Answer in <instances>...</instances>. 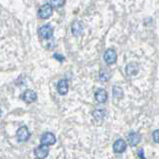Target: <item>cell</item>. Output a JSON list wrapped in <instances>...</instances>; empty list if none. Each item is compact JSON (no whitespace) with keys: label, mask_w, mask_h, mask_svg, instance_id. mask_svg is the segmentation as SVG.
<instances>
[{"label":"cell","mask_w":159,"mask_h":159,"mask_svg":"<svg viewBox=\"0 0 159 159\" xmlns=\"http://www.w3.org/2000/svg\"><path fill=\"white\" fill-rule=\"evenodd\" d=\"M53 32H54V28L50 24H47V25H44V26H42L39 29V36L45 40L52 39Z\"/></svg>","instance_id":"cell-1"},{"label":"cell","mask_w":159,"mask_h":159,"mask_svg":"<svg viewBox=\"0 0 159 159\" xmlns=\"http://www.w3.org/2000/svg\"><path fill=\"white\" fill-rule=\"evenodd\" d=\"M52 13H53V7L49 3H46L40 7L38 16L41 19H47L50 16H52Z\"/></svg>","instance_id":"cell-2"},{"label":"cell","mask_w":159,"mask_h":159,"mask_svg":"<svg viewBox=\"0 0 159 159\" xmlns=\"http://www.w3.org/2000/svg\"><path fill=\"white\" fill-rule=\"evenodd\" d=\"M29 137H30V132H29L28 128L26 126L20 127L16 132V138L19 142L27 141L29 139Z\"/></svg>","instance_id":"cell-3"},{"label":"cell","mask_w":159,"mask_h":159,"mask_svg":"<svg viewBox=\"0 0 159 159\" xmlns=\"http://www.w3.org/2000/svg\"><path fill=\"white\" fill-rule=\"evenodd\" d=\"M49 147L46 146V145H40L39 147L37 148H35V150H34V154H35V156H36L38 159H44V158H46L48 156V154H49Z\"/></svg>","instance_id":"cell-4"},{"label":"cell","mask_w":159,"mask_h":159,"mask_svg":"<svg viewBox=\"0 0 159 159\" xmlns=\"http://www.w3.org/2000/svg\"><path fill=\"white\" fill-rule=\"evenodd\" d=\"M103 59L104 61H106L107 64L111 65V64H114L116 62V59H117V55L116 53L113 49H108L106 51L103 55Z\"/></svg>","instance_id":"cell-5"},{"label":"cell","mask_w":159,"mask_h":159,"mask_svg":"<svg viewBox=\"0 0 159 159\" xmlns=\"http://www.w3.org/2000/svg\"><path fill=\"white\" fill-rule=\"evenodd\" d=\"M55 142H56V137H55V135L51 132L44 133L42 135V137H41L42 145H46V146L53 145V144H55Z\"/></svg>","instance_id":"cell-6"},{"label":"cell","mask_w":159,"mask_h":159,"mask_svg":"<svg viewBox=\"0 0 159 159\" xmlns=\"http://www.w3.org/2000/svg\"><path fill=\"white\" fill-rule=\"evenodd\" d=\"M21 98L27 103L33 102H35L37 99V93H35L34 91H32V89H27V91H25L22 93Z\"/></svg>","instance_id":"cell-7"},{"label":"cell","mask_w":159,"mask_h":159,"mask_svg":"<svg viewBox=\"0 0 159 159\" xmlns=\"http://www.w3.org/2000/svg\"><path fill=\"white\" fill-rule=\"evenodd\" d=\"M140 140H141V135L137 132L132 131L127 135V141L131 146L137 145V144L140 142Z\"/></svg>","instance_id":"cell-8"},{"label":"cell","mask_w":159,"mask_h":159,"mask_svg":"<svg viewBox=\"0 0 159 159\" xmlns=\"http://www.w3.org/2000/svg\"><path fill=\"white\" fill-rule=\"evenodd\" d=\"M126 149V142L123 139H117L113 143V151L116 153H122Z\"/></svg>","instance_id":"cell-9"},{"label":"cell","mask_w":159,"mask_h":159,"mask_svg":"<svg viewBox=\"0 0 159 159\" xmlns=\"http://www.w3.org/2000/svg\"><path fill=\"white\" fill-rule=\"evenodd\" d=\"M94 98H96L97 102H98L99 103H103V102H106L107 99V93L106 89H99L96 92V93H94Z\"/></svg>","instance_id":"cell-10"},{"label":"cell","mask_w":159,"mask_h":159,"mask_svg":"<svg viewBox=\"0 0 159 159\" xmlns=\"http://www.w3.org/2000/svg\"><path fill=\"white\" fill-rule=\"evenodd\" d=\"M57 89H58V92L60 94H62V96L67 94L68 91H69V84H68L67 80H61V81L58 83Z\"/></svg>","instance_id":"cell-11"},{"label":"cell","mask_w":159,"mask_h":159,"mask_svg":"<svg viewBox=\"0 0 159 159\" xmlns=\"http://www.w3.org/2000/svg\"><path fill=\"white\" fill-rule=\"evenodd\" d=\"M125 71L128 76H135L139 71V66L137 64H128L125 68Z\"/></svg>","instance_id":"cell-12"},{"label":"cell","mask_w":159,"mask_h":159,"mask_svg":"<svg viewBox=\"0 0 159 159\" xmlns=\"http://www.w3.org/2000/svg\"><path fill=\"white\" fill-rule=\"evenodd\" d=\"M83 29H84V26L81 22H74L72 24V27H71V30H72V33L75 36H79L80 34L83 32Z\"/></svg>","instance_id":"cell-13"},{"label":"cell","mask_w":159,"mask_h":159,"mask_svg":"<svg viewBox=\"0 0 159 159\" xmlns=\"http://www.w3.org/2000/svg\"><path fill=\"white\" fill-rule=\"evenodd\" d=\"M93 116L96 119H98V120H102V119L106 116V111L103 109H96L93 112Z\"/></svg>","instance_id":"cell-14"},{"label":"cell","mask_w":159,"mask_h":159,"mask_svg":"<svg viewBox=\"0 0 159 159\" xmlns=\"http://www.w3.org/2000/svg\"><path fill=\"white\" fill-rule=\"evenodd\" d=\"M112 93H113V97L116 98H120L123 97V89L119 87H113L112 89Z\"/></svg>","instance_id":"cell-15"},{"label":"cell","mask_w":159,"mask_h":159,"mask_svg":"<svg viewBox=\"0 0 159 159\" xmlns=\"http://www.w3.org/2000/svg\"><path fill=\"white\" fill-rule=\"evenodd\" d=\"M109 77H111V74L107 71H106V70H102L101 73H99V79H101V81L102 82H107L109 79Z\"/></svg>","instance_id":"cell-16"},{"label":"cell","mask_w":159,"mask_h":159,"mask_svg":"<svg viewBox=\"0 0 159 159\" xmlns=\"http://www.w3.org/2000/svg\"><path fill=\"white\" fill-rule=\"evenodd\" d=\"M49 4L54 8H60L65 4V1H62V0H52V1L49 2Z\"/></svg>","instance_id":"cell-17"},{"label":"cell","mask_w":159,"mask_h":159,"mask_svg":"<svg viewBox=\"0 0 159 159\" xmlns=\"http://www.w3.org/2000/svg\"><path fill=\"white\" fill-rule=\"evenodd\" d=\"M152 135H153L154 141H155L156 143H159V129H157V130L154 131Z\"/></svg>","instance_id":"cell-18"},{"label":"cell","mask_w":159,"mask_h":159,"mask_svg":"<svg viewBox=\"0 0 159 159\" xmlns=\"http://www.w3.org/2000/svg\"><path fill=\"white\" fill-rule=\"evenodd\" d=\"M137 155L140 157V159H146L145 158V155H144V151L142 148H139L138 151H137Z\"/></svg>","instance_id":"cell-19"},{"label":"cell","mask_w":159,"mask_h":159,"mask_svg":"<svg viewBox=\"0 0 159 159\" xmlns=\"http://www.w3.org/2000/svg\"><path fill=\"white\" fill-rule=\"evenodd\" d=\"M54 58H55V59H57V60H59L60 62H63L64 60H65V58L62 56V55H59V54H55V55H54Z\"/></svg>","instance_id":"cell-20"},{"label":"cell","mask_w":159,"mask_h":159,"mask_svg":"<svg viewBox=\"0 0 159 159\" xmlns=\"http://www.w3.org/2000/svg\"><path fill=\"white\" fill-rule=\"evenodd\" d=\"M1 113H2V111H1V108H0V116H1Z\"/></svg>","instance_id":"cell-21"}]
</instances>
